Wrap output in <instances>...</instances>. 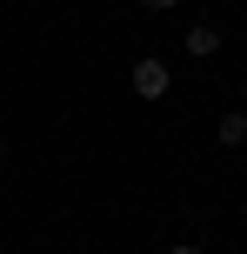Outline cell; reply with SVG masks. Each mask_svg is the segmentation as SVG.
Here are the masks:
<instances>
[{"mask_svg":"<svg viewBox=\"0 0 247 254\" xmlns=\"http://www.w3.org/2000/svg\"><path fill=\"white\" fill-rule=\"evenodd\" d=\"M0 161H7V140H0Z\"/></svg>","mask_w":247,"mask_h":254,"instance_id":"8992f818","label":"cell"},{"mask_svg":"<svg viewBox=\"0 0 247 254\" xmlns=\"http://www.w3.org/2000/svg\"><path fill=\"white\" fill-rule=\"evenodd\" d=\"M141 7H147V13H167V7H174V0H141Z\"/></svg>","mask_w":247,"mask_h":254,"instance_id":"277c9868","label":"cell"},{"mask_svg":"<svg viewBox=\"0 0 247 254\" xmlns=\"http://www.w3.org/2000/svg\"><path fill=\"white\" fill-rule=\"evenodd\" d=\"M187 54H194V61H214V54H221V27H207V20H194L187 27V40H181Z\"/></svg>","mask_w":247,"mask_h":254,"instance_id":"7a4b0ae2","label":"cell"},{"mask_svg":"<svg viewBox=\"0 0 247 254\" xmlns=\"http://www.w3.org/2000/svg\"><path fill=\"white\" fill-rule=\"evenodd\" d=\"M241 140H247V114L227 107V114H221V147H241Z\"/></svg>","mask_w":247,"mask_h":254,"instance_id":"3957f363","label":"cell"},{"mask_svg":"<svg viewBox=\"0 0 247 254\" xmlns=\"http://www.w3.org/2000/svg\"><path fill=\"white\" fill-rule=\"evenodd\" d=\"M127 87L141 94V101H160V94L174 87V74H167V61H154V54H147V61H134V74H127Z\"/></svg>","mask_w":247,"mask_h":254,"instance_id":"6da1fadb","label":"cell"},{"mask_svg":"<svg viewBox=\"0 0 247 254\" xmlns=\"http://www.w3.org/2000/svg\"><path fill=\"white\" fill-rule=\"evenodd\" d=\"M167 254H200V248H194V241H174V248H167Z\"/></svg>","mask_w":247,"mask_h":254,"instance_id":"5b68a950","label":"cell"}]
</instances>
